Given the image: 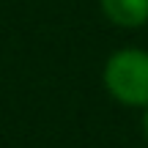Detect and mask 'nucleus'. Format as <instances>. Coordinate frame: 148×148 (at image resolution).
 <instances>
[{"instance_id":"nucleus-1","label":"nucleus","mask_w":148,"mask_h":148,"mask_svg":"<svg viewBox=\"0 0 148 148\" xmlns=\"http://www.w3.org/2000/svg\"><path fill=\"white\" fill-rule=\"evenodd\" d=\"M104 85L126 107H148V52L121 49L104 66Z\"/></svg>"},{"instance_id":"nucleus-2","label":"nucleus","mask_w":148,"mask_h":148,"mask_svg":"<svg viewBox=\"0 0 148 148\" xmlns=\"http://www.w3.org/2000/svg\"><path fill=\"white\" fill-rule=\"evenodd\" d=\"M101 11L121 27H137L148 19V0H101Z\"/></svg>"},{"instance_id":"nucleus-3","label":"nucleus","mask_w":148,"mask_h":148,"mask_svg":"<svg viewBox=\"0 0 148 148\" xmlns=\"http://www.w3.org/2000/svg\"><path fill=\"white\" fill-rule=\"evenodd\" d=\"M143 132H145V137H148V107H145V115H143Z\"/></svg>"}]
</instances>
